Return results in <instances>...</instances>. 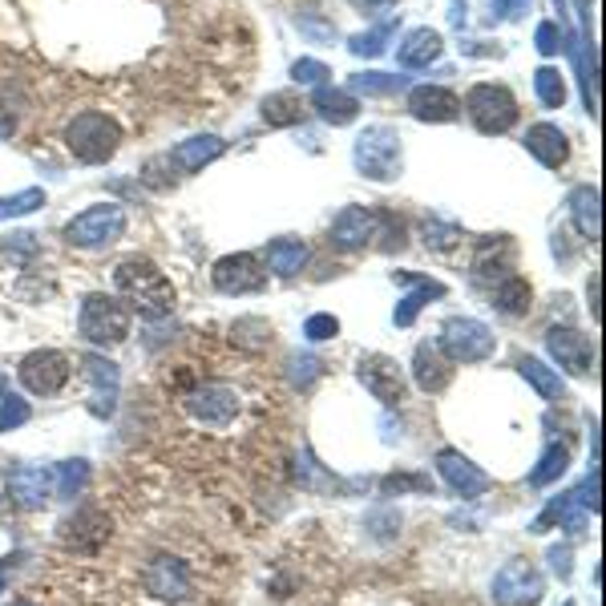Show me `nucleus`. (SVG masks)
Instances as JSON below:
<instances>
[{
    "label": "nucleus",
    "mask_w": 606,
    "mask_h": 606,
    "mask_svg": "<svg viewBox=\"0 0 606 606\" xmlns=\"http://www.w3.org/2000/svg\"><path fill=\"white\" fill-rule=\"evenodd\" d=\"M113 287L118 296L130 304V308L142 316V320H166L174 311V284L166 279L158 263L146 260V255H130L113 267Z\"/></svg>",
    "instance_id": "nucleus-1"
},
{
    "label": "nucleus",
    "mask_w": 606,
    "mask_h": 606,
    "mask_svg": "<svg viewBox=\"0 0 606 606\" xmlns=\"http://www.w3.org/2000/svg\"><path fill=\"white\" fill-rule=\"evenodd\" d=\"M65 146H69V154H74L77 162L101 166V162H110L113 154H118V146H122V125L113 122L110 113L86 110L65 125Z\"/></svg>",
    "instance_id": "nucleus-2"
},
{
    "label": "nucleus",
    "mask_w": 606,
    "mask_h": 606,
    "mask_svg": "<svg viewBox=\"0 0 606 606\" xmlns=\"http://www.w3.org/2000/svg\"><path fill=\"white\" fill-rule=\"evenodd\" d=\"M77 332L93 348H118L130 340V308L118 296L93 291L81 299V316H77Z\"/></svg>",
    "instance_id": "nucleus-3"
},
{
    "label": "nucleus",
    "mask_w": 606,
    "mask_h": 606,
    "mask_svg": "<svg viewBox=\"0 0 606 606\" xmlns=\"http://www.w3.org/2000/svg\"><path fill=\"white\" fill-rule=\"evenodd\" d=\"M352 162L372 183H393V178H400V166H405V158H400V134H396L393 125H368L356 137V146H352Z\"/></svg>",
    "instance_id": "nucleus-4"
},
{
    "label": "nucleus",
    "mask_w": 606,
    "mask_h": 606,
    "mask_svg": "<svg viewBox=\"0 0 606 606\" xmlns=\"http://www.w3.org/2000/svg\"><path fill=\"white\" fill-rule=\"evenodd\" d=\"M125 211L118 202H101V207H89L81 211L77 219L65 223V243L69 247H81V251H101V247H113L118 239L125 235Z\"/></svg>",
    "instance_id": "nucleus-5"
},
{
    "label": "nucleus",
    "mask_w": 606,
    "mask_h": 606,
    "mask_svg": "<svg viewBox=\"0 0 606 606\" xmlns=\"http://www.w3.org/2000/svg\"><path fill=\"white\" fill-rule=\"evenodd\" d=\"M437 348L449 364H482V360L494 356V332L485 328L482 320H470V316H453V320L441 323V335H437Z\"/></svg>",
    "instance_id": "nucleus-6"
},
{
    "label": "nucleus",
    "mask_w": 606,
    "mask_h": 606,
    "mask_svg": "<svg viewBox=\"0 0 606 606\" xmlns=\"http://www.w3.org/2000/svg\"><path fill=\"white\" fill-rule=\"evenodd\" d=\"M598 489H603V473H598V465L591 470V477L582 485H574L570 494H562V497H554L550 506H546V514L538 521H533V533H542L550 521H558L566 533H582L586 530V514H598Z\"/></svg>",
    "instance_id": "nucleus-7"
},
{
    "label": "nucleus",
    "mask_w": 606,
    "mask_h": 606,
    "mask_svg": "<svg viewBox=\"0 0 606 606\" xmlns=\"http://www.w3.org/2000/svg\"><path fill=\"white\" fill-rule=\"evenodd\" d=\"M465 113L482 134H506V130L518 125V98L506 86L482 81L465 93Z\"/></svg>",
    "instance_id": "nucleus-8"
},
{
    "label": "nucleus",
    "mask_w": 606,
    "mask_h": 606,
    "mask_svg": "<svg viewBox=\"0 0 606 606\" xmlns=\"http://www.w3.org/2000/svg\"><path fill=\"white\" fill-rule=\"evenodd\" d=\"M69 376H74V364L57 348H37L16 364V381L33 396H57L69 384Z\"/></svg>",
    "instance_id": "nucleus-9"
},
{
    "label": "nucleus",
    "mask_w": 606,
    "mask_h": 606,
    "mask_svg": "<svg viewBox=\"0 0 606 606\" xmlns=\"http://www.w3.org/2000/svg\"><path fill=\"white\" fill-rule=\"evenodd\" d=\"M546 594L542 570L530 558H509L494 574V603L497 606H538Z\"/></svg>",
    "instance_id": "nucleus-10"
},
{
    "label": "nucleus",
    "mask_w": 606,
    "mask_h": 606,
    "mask_svg": "<svg viewBox=\"0 0 606 606\" xmlns=\"http://www.w3.org/2000/svg\"><path fill=\"white\" fill-rule=\"evenodd\" d=\"M356 376L372 393V400H381L384 409L400 405V400H405V388H409V384H405V368H400L393 356H384V352H364V356L356 360Z\"/></svg>",
    "instance_id": "nucleus-11"
},
{
    "label": "nucleus",
    "mask_w": 606,
    "mask_h": 606,
    "mask_svg": "<svg viewBox=\"0 0 606 606\" xmlns=\"http://www.w3.org/2000/svg\"><path fill=\"white\" fill-rule=\"evenodd\" d=\"M183 405L198 425H207V429H227L239 412V393L231 384L211 381V384H198L195 393H186Z\"/></svg>",
    "instance_id": "nucleus-12"
},
{
    "label": "nucleus",
    "mask_w": 606,
    "mask_h": 606,
    "mask_svg": "<svg viewBox=\"0 0 606 606\" xmlns=\"http://www.w3.org/2000/svg\"><path fill=\"white\" fill-rule=\"evenodd\" d=\"M546 348H550V356H554V364L562 372H570V376H594V344L591 335H582L579 328L554 323L546 332Z\"/></svg>",
    "instance_id": "nucleus-13"
},
{
    "label": "nucleus",
    "mask_w": 606,
    "mask_h": 606,
    "mask_svg": "<svg viewBox=\"0 0 606 606\" xmlns=\"http://www.w3.org/2000/svg\"><path fill=\"white\" fill-rule=\"evenodd\" d=\"M214 287L223 291V296H255L267 287V272H263V263L247 251H239V255H223V260L214 263L211 272Z\"/></svg>",
    "instance_id": "nucleus-14"
},
{
    "label": "nucleus",
    "mask_w": 606,
    "mask_h": 606,
    "mask_svg": "<svg viewBox=\"0 0 606 606\" xmlns=\"http://www.w3.org/2000/svg\"><path fill=\"white\" fill-rule=\"evenodd\" d=\"M142 586H146V594H154L158 603H186V598H190V570H186L183 558L158 554L150 558L146 574H142Z\"/></svg>",
    "instance_id": "nucleus-15"
},
{
    "label": "nucleus",
    "mask_w": 606,
    "mask_h": 606,
    "mask_svg": "<svg viewBox=\"0 0 606 606\" xmlns=\"http://www.w3.org/2000/svg\"><path fill=\"white\" fill-rule=\"evenodd\" d=\"M437 473H441V482L453 489L458 497H465V502H473V497H482L489 494V473L477 470L465 453H458V449H441L437 453Z\"/></svg>",
    "instance_id": "nucleus-16"
},
{
    "label": "nucleus",
    "mask_w": 606,
    "mask_h": 606,
    "mask_svg": "<svg viewBox=\"0 0 606 606\" xmlns=\"http://www.w3.org/2000/svg\"><path fill=\"white\" fill-rule=\"evenodd\" d=\"M81 372H86V381L93 384V405H89V412L93 417H113V409H118V388H122V372H118V364L106 356H98V352H89V356H81Z\"/></svg>",
    "instance_id": "nucleus-17"
},
{
    "label": "nucleus",
    "mask_w": 606,
    "mask_h": 606,
    "mask_svg": "<svg viewBox=\"0 0 606 606\" xmlns=\"http://www.w3.org/2000/svg\"><path fill=\"white\" fill-rule=\"evenodd\" d=\"M376 239V211L368 207H344V211L332 219V243L335 251H364Z\"/></svg>",
    "instance_id": "nucleus-18"
},
{
    "label": "nucleus",
    "mask_w": 606,
    "mask_h": 606,
    "mask_svg": "<svg viewBox=\"0 0 606 606\" xmlns=\"http://www.w3.org/2000/svg\"><path fill=\"white\" fill-rule=\"evenodd\" d=\"M9 494L21 509H41L53 494V470L45 465H16L9 473Z\"/></svg>",
    "instance_id": "nucleus-19"
},
{
    "label": "nucleus",
    "mask_w": 606,
    "mask_h": 606,
    "mask_svg": "<svg viewBox=\"0 0 606 606\" xmlns=\"http://www.w3.org/2000/svg\"><path fill=\"white\" fill-rule=\"evenodd\" d=\"M223 150H227L223 137H214V134H195V137H186V142H178V146H174L170 154H166V162H170L174 170L198 174L202 166H211L214 158H223Z\"/></svg>",
    "instance_id": "nucleus-20"
},
{
    "label": "nucleus",
    "mask_w": 606,
    "mask_h": 606,
    "mask_svg": "<svg viewBox=\"0 0 606 606\" xmlns=\"http://www.w3.org/2000/svg\"><path fill=\"white\" fill-rule=\"evenodd\" d=\"M409 113L417 122H453L461 113V101L453 89L441 86H417L409 93Z\"/></svg>",
    "instance_id": "nucleus-21"
},
{
    "label": "nucleus",
    "mask_w": 606,
    "mask_h": 606,
    "mask_svg": "<svg viewBox=\"0 0 606 606\" xmlns=\"http://www.w3.org/2000/svg\"><path fill=\"white\" fill-rule=\"evenodd\" d=\"M396 284H412V291L393 311V323L396 328H412V320L421 316V308L429 299H441L445 296V284H437V279H425V275H409V272H393Z\"/></svg>",
    "instance_id": "nucleus-22"
},
{
    "label": "nucleus",
    "mask_w": 606,
    "mask_h": 606,
    "mask_svg": "<svg viewBox=\"0 0 606 606\" xmlns=\"http://www.w3.org/2000/svg\"><path fill=\"white\" fill-rule=\"evenodd\" d=\"M412 381L421 393H445L449 381H453V364L441 356V348L437 344H417L412 352Z\"/></svg>",
    "instance_id": "nucleus-23"
},
{
    "label": "nucleus",
    "mask_w": 606,
    "mask_h": 606,
    "mask_svg": "<svg viewBox=\"0 0 606 606\" xmlns=\"http://www.w3.org/2000/svg\"><path fill=\"white\" fill-rule=\"evenodd\" d=\"M598 202H603V198H598V186H574L566 198L570 219L579 227V235L591 239V243L603 239V207H598Z\"/></svg>",
    "instance_id": "nucleus-24"
},
{
    "label": "nucleus",
    "mask_w": 606,
    "mask_h": 606,
    "mask_svg": "<svg viewBox=\"0 0 606 606\" xmlns=\"http://www.w3.org/2000/svg\"><path fill=\"white\" fill-rule=\"evenodd\" d=\"M526 150H530V154L542 162V166H550V170L566 166V158H570V142H566V134H562L554 122L530 125V130H526Z\"/></svg>",
    "instance_id": "nucleus-25"
},
{
    "label": "nucleus",
    "mask_w": 606,
    "mask_h": 606,
    "mask_svg": "<svg viewBox=\"0 0 606 606\" xmlns=\"http://www.w3.org/2000/svg\"><path fill=\"white\" fill-rule=\"evenodd\" d=\"M441 53H445V41H441L437 29H412L409 37L400 41L396 62L405 65V69H429L433 62H441Z\"/></svg>",
    "instance_id": "nucleus-26"
},
{
    "label": "nucleus",
    "mask_w": 606,
    "mask_h": 606,
    "mask_svg": "<svg viewBox=\"0 0 606 606\" xmlns=\"http://www.w3.org/2000/svg\"><path fill=\"white\" fill-rule=\"evenodd\" d=\"M311 110L320 113L328 125H348V122H356L360 101H356V93H352V89L316 86V93H311Z\"/></svg>",
    "instance_id": "nucleus-27"
},
{
    "label": "nucleus",
    "mask_w": 606,
    "mask_h": 606,
    "mask_svg": "<svg viewBox=\"0 0 606 606\" xmlns=\"http://www.w3.org/2000/svg\"><path fill=\"white\" fill-rule=\"evenodd\" d=\"M518 372L526 376V381H530V388L542 396V400H562V396H566V381H562V376H558V368H550L546 360L521 356L518 360Z\"/></svg>",
    "instance_id": "nucleus-28"
},
{
    "label": "nucleus",
    "mask_w": 606,
    "mask_h": 606,
    "mask_svg": "<svg viewBox=\"0 0 606 606\" xmlns=\"http://www.w3.org/2000/svg\"><path fill=\"white\" fill-rule=\"evenodd\" d=\"M530 299H533V291H530V284L521 279V275H506V279H497V287H494V308L502 311V316H526L530 311Z\"/></svg>",
    "instance_id": "nucleus-29"
},
{
    "label": "nucleus",
    "mask_w": 606,
    "mask_h": 606,
    "mask_svg": "<svg viewBox=\"0 0 606 606\" xmlns=\"http://www.w3.org/2000/svg\"><path fill=\"white\" fill-rule=\"evenodd\" d=\"M304 263H308V243L304 239H275L267 247V267L275 275H284V279L304 272Z\"/></svg>",
    "instance_id": "nucleus-30"
},
{
    "label": "nucleus",
    "mask_w": 606,
    "mask_h": 606,
    "mask_svg": "<svg viewBox=\"0 0 606 606\" xmlns=\"http://www.w3.org/2000/svg\"><path fill=\"white\" fill-rule=\"evenodd\" d=\"M81 533H93V542H106V538H110V518H106L101 509H93V506L77 509L74 518L62 521V538L77 546V538H81Z\"/></svg>",
    "instance_id": "nucleus-31"
},
{
    "label": "nucleus",
    "mask_w": 606,
    "mask_h": 606,
    "mask_svg": "<svg viewBox=\"0 0 606 606\" xmlns=\"http://www.w3.org/2000/svg\"><path fill=\"white\" fill-rule=\"evenodd\" d=\"M89 485V461L74 458V461H62V465H53V494L57 497H81V489Z\"/></svg>",
    "instance_id": "nucleus-32"
},
{
    "label": "nucleus",
    "mask_w": 606,
    "mask_h": 606,
    "mask_svg": "<svg viewBox=\"0 0 606 606\" xmlns=\"http://www.w3.org/2000/svg\"><path fill=\"white\" fill-rule=\"evenodd\" d=\"M533 93L546 110H562L566 106V77L558 74L554 65H538L533 69Z\"/></svg>",
    "instance_id": "nucleus-33"
},
{
    "label": "nucleus",
    "mask_w": 606,
    "mask_h": 606,
    "mask_svg": "<svg viewBox=\"0 0 606 606\" xmlns=\"http://www.w3.org/2000/svg\"><path fill=\"white\" fill-rule=\"evenodd\" d=\"M566 470H570V449L566 445H546L538 470H530V485L533 489H546V485H554Z\"/></svg>",
    "instance_id": "nucleus-34"
},
{
    "label": "nucleus",
    "mask_w": 606,
    "mask_h": 606,
    "mask_svg": "<svg viewBox=\"0 0 606 606\" xmlns=\"http://www.w3.org/2000/svg\"><path fill=\"white\" fill-rule=\"evenodd\" d=\"M304 118V101L296 93H272V98L263 101V122L275 125V130H284V125H296Z\"/></svg>",
    "instance_id": "nucleus-35"
},
{
    "label": "nucleus",
    "mask_w": 606,
    "mask_h": 606,
    "mask_svg": "<svg viewBox=\"0 0 606 606\" xmlns=\"http://www.w3.org/2000/svg\"><path fill=\"white\" fill-rule=\"evenodd\" d=\"M29 417H33L29 400L25 396H16L13 388L4 384V376H0V433H13V429L29 425Z\"/></svg>",
    "instance_id": "nucleus-36"
},
{
    "label": "nucleus",
    "mask_w": 606,
    "mask_h": 606,
    "mask_svg": "<svg viewBox=\"0 0 606 606\" xmlns=\"http://www.w3.org/2000/svg\"><path fill=\"white\" fill-rule=\"evenodd\" d=\"M320 376H323V360L316 356V352H291V356H287V381L296 384L299 393H308Z\"/></svg>",
    "instance_id": "nucleus-37"
},
{
    "label": "nucleus",
    "mask_w": 606,
    "mask_h": 606,
    "mask_svg": "<svg viewBox=\"0 0 606 606\" xmlns=\"http://www.w3.org/2000/svg\"><path fill=\"white\" fill-rule=\"evenodd\" d=\"M231 340H235L239 348H247V352H263V348L272 344V323L260 320V316L235 320V328H231Z\"/></svg>",
    "instance_id": "nucleus-38"
},
{
    "label": "nucleus",
    "mask_w": 606,
    "mask_h": 606,
    "mask_svg": "<svg viewBox=\"0 0 606 606\" xmlns=\"http://www.w3.org/2000/svg\"><path fill=\"white\" fill-rule=\"evenodd\" d=\"M421 235H425V247L449 251V247H458L461 243V227L449 223V219H441V214H425Z\"/></svg>",
    "instance_id": "nucleus-39"
},
{
    "label": "nucleus",
    "mask_w": 606,
    "mask_h": 606,
    "mask_svg": "<svg viewBox=\"0 0 606 606\" xmlns=\"http://www.w3.org/2000/svg\"><path fill=\"white\" fill-rule=\"evenodd\" d=\"M393 29H396V16H388V21H384V25H376L372 33H356V37L348 41V49L356 53V57H381V53L388 49Z\"/></svg>",
    "instance_id": "nucleus-40"
},
{
    "label": "nucleus",
    "mask_w": 606,
    "mask_h": 606,
    "mask_svg": "<svg viewBox=\"0 0 606 606\" xmlns=\"http://www.w3.org/2000/svg\"><path fill=\"white\" fill-rule=\"evenodd\" d=\"M37 207H45V190L29 186V190H21V195L13 198H0V219H25V214H33Z\"/></svg>",
    "instance_id": "nucleus-41"
},
{
    "label": "nucleus",
    "mask_w": 606,
    "mask_h": 606,
    "mask_svg": "<svg viewBox=\"0 0 606 606\" xmlns=\"http://www.w3.org/2000/svg\"><path fill=\"white\" fill-rule=\"evenodd\" d=\"M376 239H381V251H400L409 239H405V219H396L393 211L376 214Z\"/></svg>",
    "instance_id": "nucleus-42"
},
{
    "label": "nucleus",
    "mask_w": 606,
    "mask_h": 606,
    "mask_svg": "<svg viewBox=\"0 0 606 606\" xmlns=\"http://www.w3.org/2000/svg\"><path fill=\"white\" fill-rule=\"evenodd\" d=\"M335 335H340V320H335L332 311H316V316L304 320V340L308 344H328Z\"/></svg>",
    "instance_id": "nucleus-43"
},
{
    "label": "nucleus",
    "mask_w": 606,
    "mask_h": 606,
    "mask_svg": "<svg viewBox=\"0 0 606 606\" xmlns=\"http://www.w3.org/2000/svg\"><path fill=\"white\" fill-rule=\"evenodd\" d=\"M405 86V77H393V74H356L352 77V89L356 93H396Z\"/></svg>",
    "instance_id": "nucleus-44"
},
{
    "label": "nucleus",
    "mask_w": 606,
    "mask_h": 606,
    "mask_svg": "<svg viewBox=\"0 0 606 606\" xmlns=\"http://www.w3.org/2000/svg\"><path fill=\"white\" fill-rule=\"evenodd\" d=\"M323 77H332V69L323 62H316V57H299V62L291 65V81H296V86H323Z\"/></svg>",
    "instance_id": "nucleus-45"
},
{
    "label": "nucleus",
    "mask_w": 606,
    "mask_h": 606,
    "mask_svg": "<svg viewBox=\"0 0 606 606\" xmlns=\"http://www.w3.org/2000/svg\"><path fill=\"white\" fill-rule=\"evenodd\" d=\"M533 45H538V53H542V57H554V53L562 49V33H558L554 21H542V25H538V33H533Z\"/></svg>",
    "instance_id": "nucleus-46"
},
{
    "label": "nucleus",
    "mask_w": 606,
    "mask_h": 606,
    "mask_svg": "<svg viewBox=\"0 0 606 606\" xmlns=\"http://www.w3.org/2000/svg\"><path fill=\"white\" fill-rule=\"evenodd\" d=\"M526 9H530V0H494V4H489V13H494L497 21H518Z\"/></svg>",
    "instance_id": "nucleus-47"
},
{
    "label": "nucleus",
    "mask_w": 606,
    "mask_h": 606,
    "mask_svg": "<svg viewBox=\"0 0 606 606\" xmlns=\"http://www.w3.org/2000/svg\"><path fill=\"white\" fill-rule=\"evenodd\" d=\"M400 489H429V494H433V482H429V477H388V482H384V494H400Z\"/></svg>",
    "instance_id": "nucleus-48"
},
{
    "label": "nucleus",
    "mask_w": 606,
    "mask_h": 606,
    "mask_svg": "<svg viewBox=\"0 0 606 606\" xmlns=\"http://www.w3.org/2000/svg\"><path fill=\"white\" fill-rule=\"evenodd\" d=\"M550 566H554L558 579H570V546H554L550 550Z\"/></svg>",
    "instance_id": "nucleus-49"
},
{
    "label": "nucleus",
    "mask_w": 606,
    "mask_h": 606,
    "mask_svg": "<svg viewBox=\"0 0 606 606\" xmlns=\"http://www.w3.org/2000/svg\"><path fill=\"white\" fill-rule=\"evenodd\" d=\"M16 134V113L9 110V101H0V142H9Z\"/></svg>",
    "instance_id": "nucleus-50"
},
{
    "label": "nucleus",
    "mask_w": 606,
    "mask_h": 606,
    "mask_svg": "<svg viewBox=\"0 0 606 606\" xmlns=\"http://www.w3.org/2000/svg\"><path fill=\"white\" fill-rule=\"evenodd\" d=\"M348 4H356V9L372 13V9H388V4H396V0H348Z\"/></svg>",
    "instance_id": "nucleus-51"
},
{
    "label": "nucleus",
    "mask_w": 606,
    "mask_h": 606,
    "mask_svg": "<svg viewBox=\"0 0 606 606\" xmlns=\"http://www.w3.org/2000/svg\"><path fill=\"white\" fill-rule=\"evenodd\" d=\"M591 316H594V320L603 316V308H598V275L591 279Z\"/></svg>",
    "instance_id": "nucleus-52"
},
{
    "label": "nucleus",
    "mask_w": 606,
    "mask_h": 606,
    "mask_svg": "<svg viewBox=\"0 0 606 606\" xmlns=\"http://www.w3.org/2000/svg\"><path fill=\"white\" fill-rule=\"evenodd\" d=\"M0 594H4V570H0Z\"/></svg>",
    "instance_id": "nucleus-53"
},
{
    "label": "nucleus",
    "mask_w": 606,
    "mask_h": 606,
    "mask_svg": "<svg viewBox=\"0 0 606 606\" xmlns=\"http://www.w3.org/2000/svg\"><path fill=\"white\" fill-rule=\"evenodd\" d=\"M9 606H33V603H9Z\"/></svg>",
    "instance_id": "nucleus-54"
},
{
    "label": "nucleus",
    "mask_w": 606,
    "mask_h": 606,
    "mask_svg": "<svg viewBox=\"0 0 606 606\" xmlns=\"http://www.w3.org/2000/svg\"><path fill=\"white\" fill-rule=\"evenodd\" d=\"M562 606H574V603H562Z\"/></svg>",
    "instance_id": "nucleus-55"
}]
</instances>
